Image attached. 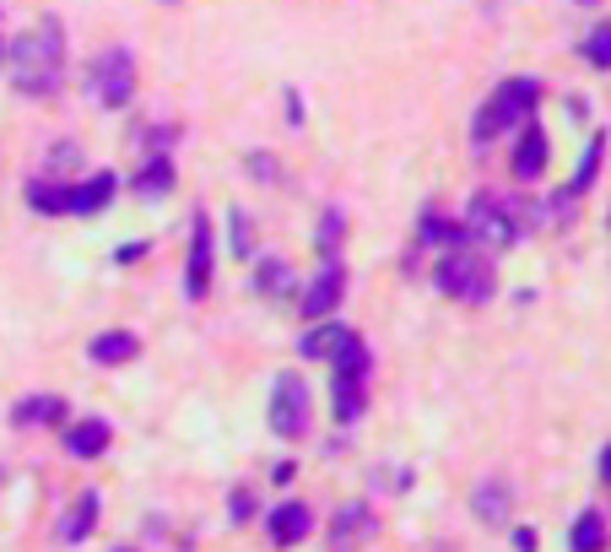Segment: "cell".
Wrapping results in <instances>:
<instances>
[{
	"label": "cell",
	"mask_w": 611,
	"mask_h": 552,
	"mask_svg": "<svg viewBox=\"0 0 611 552\" xmlns=\"http://www.w3.org/2000/svg\"><path fill=\"white\" fill-rule=\"evenodd\" d=\"M0 65L11 71V82L22 93H55L61 87V65H65V28L55 17L33 22L22 39H11V50H6Z\"/></svg>",
	"instance_id": "6da1fadb"
},
{
	"label": "cell",
	"mask_w": 611,
	"mask_h": 552,
	"mask_svg": "<svg viewBox=\"0 0 611 552\" xmlns=\"http://www.w3.org/2000/svg\"><path fill=\"white\" fill-rule=\"evenodd\" d=\"M536 98H542V82H531V76H509V82H498L492 98L477 109V120H471V141L488 147L498 130L525 125L531 120V109H536Z\"/></svg>",
	"instance_id": "7a4b0ae2"
},
{
	"label": "cell",
	"mask_w": 611,
	"mask_h": 552,
	"mask_svg": "<svg viewBox=\"0 0 611 552\" xmlns=\"http://www.w3.org/2000/svg\"><path fill=\"white\" fill-rule=\"evenodd\" d=\"M433 288L444 299H460V304H488L492 299V266L471 249H449L438 266H433Z\"/></svg>",
	"instance_id": "3957f363"
},
{
	"label": "cell",
	"mask_w": 611,
	"mask_h": 552,
	"mask_svg": "<svg viewBox=\"0 0 611 552\" xmlns=\"http://www.w3.org/2000/svg\"><path fill=\"white\" fill-rule=\"evenodd\" d=\"M460 228H466V239H482V245H492V249H509L514 239H520V206L503 201V195H492V190H482V195H471Z\"/></svg>",
	"instance_id": "277c9868"
},
{
	"label": "cell",
	"mask_w": 611,
	"mask_h": 552,
	"mask_svg": "<svg viewBox=\"0 0 611 552\" xmlns=\"http://www.w3.org/2000/svg\"><path fill=\"white\" fill-rule=\"evenodd\" d=\"M308 418H314V407H308V379L293 374V368L276 374V385H271V429L282 433V439H304Z\"/></svg>",
	"instance_id": "5b68a950"
},
{
	"label": "cell",
	"mask_w": 611,
	"mask_h": 552,
	"mask_svg": "<svg viewBox=\"0 0 611 552\" xmlns=\"http://www.w3.org/2000/svg\"><path fill=\"white\" fill-rule=\"evenodd\" d=\"M87 87L98 93L103 109H124V104L135 98V55H130V50H109L103 61L92 65Z\"/></svg>",
	"instance_id": "8992f818"
},
{
	"label": "cell",
	"mask_w": 611,
	"mask_h": 552,
	"mask_svg": "<svg viewBox=\"0 0 611 552\" xmlns=\"http://www.w3.org/2000/svg\"><path fill=\"white\" fill-rule=\"evenodd\" d=\"M341 293H347V271H341V260L330 255L314 277H308L304 288V320H330V309L341 304Z\"/></svg>",
	"instance_id": "52a82bcc"
},
{
	"label": "cell",
	"mask_w": 611,
	"mask_h": 552,
	"mask_svg": "<svg viewBox=\"0 0 611 552\" xmlns=\"http://www.w3.org/2000/svg\"><path fill=\"white\" fill-rule=\"evenodd\" d=\"M206 288H211V217L195 212V223H189V271H184V293H189V299H206Z\"/></svg>",
	"instance_id": "ba28073f"
},
{
	"label": "cell",
	"mask_w": 611,
	"mask_h": 552,
	"mask_svg": "<svg viewBox=\"0 0 611 552\" xmlns=\"http://www.w3.org/2000/svg\"><path fill=\"white\" fill-rule=\"evenodd\" d=\"M542 169H547V130L542 120L531 115V120L520 125V147H514V180H542Z\"/></svg>",
	"instance_id": "9c48e42d"
},
{
	"label": "cell",
	"mask_w": 611,
	"mask_h": 552,
	"mask_svg": "<svg viewBox=\"0 0 611 552\" xmlns=\"http://www.w3.org/2000/svg\"><path fill=\"white\" fill-rule=\"evenodd\" d=\"M265 531H271V542H282V548H298L308 531H314V515H308V504H276L271 515H265Z\"/></svg>",
	"instance_id": "30bf717a"
},
{
	"label": "cell",
	"mask_w": 611,
	"mask_h": 552,
	"mask_svg": "<svg viewBox=\"0 0 611 552\" xmlns=\"http://www.w3.org/2000/svg\"><path fill=\"white\" fill-rule=\"evenodd\" d=\"M368 531H373L368 504H347V509H336V520H330V552H352Z\"/></svg>",
	"instance_id": "8fae6325"
},
{
	"label": "cell",
	"mask_w": 611,
	"mask_h": 552,
	"mask_svg": "<svg viewBox=\"0 0 611 552\" xmlns=\"http://www.w3.org/2000/svg\"><path fill=\"white\" fill-rule=\"evenodd\" d=\"M98 515H103V498H98V493H81V498L70 504V515L61 520V542H65V548L87 542V537H92V526H98Z\"/></svg>",
	"instance_id": "7c38bea8"
},
{
	"label": "cell",
	"mask_w": 611,
	"mask_h": 552,
	"mask_svg": "<svg viewBox=\"0 0 611 552\" xmlns=\"http://www.w3.org/2000/svg\"><path fill=\"white\" fill-rule=\"evenodd\" d=\"M109 195H114V174H92L87 184L65 190V212H70V217H92V212L109 206Z\"/></svg>",
	"instance_id": "4fadbf2b"
},
{
	"label": "cell",
	"mask_w": 611,
	"mask_h": 552,
	"mask_svg": "<svg viewBox=\"0 0 611 552\" xmlns=\"http://www.w3.org/2000/svg\"><path fill=\"white\" fill-rule=\"evenodd\" d=\"M109 423L103 418H87V423H76V429L65 433V455H76V461H92V455H103L109 450Z\"/></svg>",
	"instance_id": "5bb4252c"
},
{
	"label": "cell",
	"mask_w": 611,
	"mask_h": 552,
	"mask_svg": "<svg viewBox=\"0 0 611 552\" xmlns=\"http://www.w3.org/2000/svg\"><path fill=\"white\" fill-rule=\"evenodd\" d=\"M347 342H352V325H341V320H325V325H314L304 342H298V353H304V358H336Z\"/></svg>",
	"instance_id": "9a60e30c"
},
{
	"label": "cell",
	"mask_w": 611,
	"mask_h": 552,
	"mask_svg": "<svg viewBox=\"0 0 611 552\" xmlns=\"http://www.w3.org/2000/svg\"><path fill=\"white\" fill-rule=\"evenodd\" d=\"M135 353H141V342H135L130 331H103V336H92V347H87V358H92V364H103V368L130 364Z\"/></svg>",
	"instance_id": "2e32d148"
},
{
	"label": "cell",
	"mask_w": 611,
	"mask_h": 552,
	"mask_svg": "<svg viewBox=\"0 0 611 552\" xmlns=\"http://www.w3.org/2000/svg\"><path fill=\"white\" fill-rule=\"evenodd\" d=\"M168 190H174V163H168V152H152V163L135 174V195L157 201V195H168Z\"/></svg>",
	"instance_id": "e0dca14e"
},
{
	"label": "cell",
	"mask_w": 611,
	"mask_h": 552,
	"mask_svg": "<svg viewBox=\"0 0 611 552\" xmlns=\"http://www.w3.org/2000/svg\"><path fill=\"white\" fill-rule=\"evenodd\" d=\"M568 548L574 552H607V520H601L596 509H585V515L574 520V531H568Z\"/></svg>",
	"instance_id": "ac0fdd59"
},
{
	"label": "cell",
	"mask_w": 611,
	"mask_h": 552,
	"mask_svg": "<svg viewBox=\"0 0 611 552\" xmlns=\"http://www.w3.org/2000/svg\"><path fill=\"white\" fill-rule=\"evenodd\" d=\"M423 245L428 249H460L466 245V228L449 223V217H438V212H423Z\"/></svg>",
	"instance_id": "d6986e66"
},
{
	"label": "cell",
	"mask_w": 611,
	"mask_h": 552,
	"mask_svg": "<svg viewBox=\"0 0 611 552\" xmlns=\"http://www.w3.org/2000/svg\"><path fill=\"white\" fill-rule=\"evenodd\" d=\"M368 368H373V358H368V342L358 336V331H352V342L336 353V379H358V385H363Z\"/></svg>",
	"instance_id": "ffe728a7"
},
{
	"label": "cell",
	"mask_w": 611,
	"mask_h": 552,
	"mask_svg": "<svg viewBox=\"0 0 611 552\" xmlns=\"http://www.w3.org/2000/svg\"><path fill=\"white\" fill-rule=\"evenodd\" d=\"M61 412H65L61 396H33V401L17 407V423H22V429H39V423H61Z\"/></svg>",
	"instance_id": "44dd1931"
},
{
	"label": "cell",
	"mask_w": 611,
	"mask_h": 552,
	"mask_svg": "<svg viewBox=\"0 0 611 552\" xmlns=\"http://www.w3.org/2000/svg\"><path fill=\"white\" fill-rule=\"evenodd\" d=\"M471 509H477L488 526H503V515H509V488H503V483H482L477 498H471Z\"/></svg>",
	"instance_id": "7402d4cb"
},
{
	"label": "cell",
	"mask_w": 611,
	"mask_h": 552,
	"mask_svg": "<svg viewBox=\"0 0 611 552\" xmlns=\"http://www.w3.org/2000/svg\"><path fill=\"white\" fill-rule=\"evenodd\" d=\"M601 147H607V136H596L590 147H585V158H579V174H574V184H563V195H585L590 184H596V169H601Z\"/></svg>",
	"instance_id": "603a6c76"
},
{
	"label": "cell",
	"mask_w": 611,
	"mask_h": 552,
	"mask_svg": "<svg viewBox=\"0 0 611 552\" xmlns=\"http://www.w3.org/2000/svg\"><path fill=\"white\" fill-rule=\"evenodd\" d=\"M254 277H260L254 288H260L265 299H287V288H293V271H287V260H260V271H254Z\"/></svg>",
	"instance_id": "cb8c5ba5"
},
{
	"label": "cell",
	"mask_w": 611,
	"mask_h": 552,
	"mask_svg": "<svg viewBox=\"0 0 611 552\" xmlns=\"http://www.w3.org/2000/svg\"><path fill=\"white\" fill-rule=\"evenodd\" d=\"M363 407H368L363 385H358V379H336V418L352 423V418H363Z\"/></svg>",
	"instance_id": "d4e9b609"
},
{
	"label": "cell",
	"mask_w": 611,
	"mask_h": 552,
	"mask_svg": "<svg viewBox=\"0 0 611 552\" xmlns=\"http://www.w3.org/2000/svg\"><path fill=\"white\" fill-rule=\"evenodd\" d=\"M28 206H33V212H50V217H61V212H65V190H61V184L33 180V184H28Z\"/></svg>",
	"instance_id": "484cf974"
},
{
	"label": "cell",
	"mask_w": 611,
	"mask_h": 552,
	"mask_svg": "<svg viewBox=\"0 0 611 552\" xmlns=\"http://www.w3.org/2000/svg\"><path fill=\"white\" fill-rule=\"evenodd\" d=\"M585 61L596 71H611V22H596V33L585 39Z\"/></svg>",
	"instance_id": "4316f807"
},
{
	"label": "cell",
	"mask_w": 611,
	"mask_h": 552,
	"mask_svg": "<svg viewBox=\"0 0 611 552\" xmlns=\"http://www.w3.org/2000/svg\"><path fill=\"white\" fill-rule=\"evenodd\" d=\"M336 234H341V212H330V217H325V228H319V245H325V255H336Z\"/></svg>",
	"instance_id": "83f0119b"
},
{
	"label": "cell",
	"mask_w": 611,
	"mask_h": 552,
	"mask_svg": "<svg viewBox=\"0 0 611 552\" xmlns=\"http://www.w3.org/2000/svg\"><path fill=\"white\" fill-rule=\"evenodd\" d=\"M233 249H239V255H249V223L239 217V212H233Z\"/></svg>",
	"instance_id": "f1b7e54d"
},
{
	"label": "cell",
	"mask_w": 611,
	"mask_h": 552,
	"mask_svg": "<svg viewBox=\"0 0 611 552\" xmlns=\"http://www.w3.org/2000/svg\"><path fill=\"white\" fill-rule=\"evenodd\" d=\"M514 552H536V531H531V526L514 531Z\"/></svg>",
	"instance_id": "f546056e"
},
{
	"label": "cell",
	"mask_w": 611,
	"mask_h": 552,
	"mask_svg": "<svg viewBox=\"0 0 611 552\" xmlns=\"http://www.w3.org/2000/svg\"><path fill=\"white\" fill-rule=\"evenodd\" d=\"M601 477H607V483H611V444H607V450H601Z\"/></svg>",
	"instance_id": "4dcf8cb0"
},
{
	"label": "cell",
	"mask_w": 611,
	"mask_h": 552,
	"mask_svg": "<svg viewBox=\"0 0 611 552\" xmlns=\"http://www.w3.org/2000/svg\"><path fill=\"white\" fill-rule=\"evenodd\" d=\"M579 6H601V0H579Z\"/></svg>",
	"instance_id": "1f68e13d"
},
{
	"label": "cell",
	"mask_w": 611,
	"mask_h": 552,
	"mask_svg": "<svg viewBox=\"0 0 611 552\" xmlns=\"http://www.w3.org/2000/svg\"><path fill=\"white\" fill-rule=\"evenodd\" d=\"M0 61H6V50H0Z\"/></svg>",
	"instance_id": "d6a6232c"
},
{
	"label": "cell",
	"mask_w": 611,
	"mask_h": 552,
	"mask_svg": "<svg viewBox=\"0 0 611 552\" xmlns=\"http://www.w3.org/2000/svg\"><path fill=\"white\" fill-rule=\"evenodd\" d=\"M120 552H130V548H120Z\"/></svg>",
	"instance_id": "836d02e7"
}]
</instances>
